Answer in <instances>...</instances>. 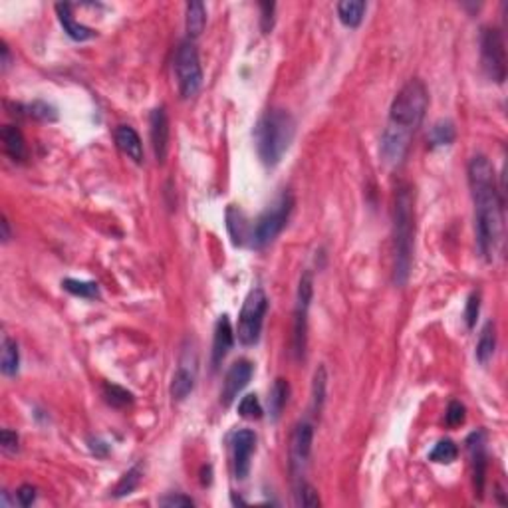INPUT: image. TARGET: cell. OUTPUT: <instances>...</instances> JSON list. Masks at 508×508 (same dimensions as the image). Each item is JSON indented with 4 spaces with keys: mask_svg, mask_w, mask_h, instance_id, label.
Here are the masks:
<instances>
[{
    "mask_svg": "<svg viewBox=\"0 0 508 508\" xmlns=\"http://www.w3.org/2000/svg\"><path fill=\"white\" fill-rule=\"evenodd\" d=\"M469 185L475 203L477 242L484 260L492 262L502 242V197L497 187L494 167L484 155H475L469 161Z\"/></svg>",
    "mask_w": 508,
    "mask_h": 508,
    "instance_id": "obj_1",
    "label": "cell"
},
{
    "mask_svg": "<svg viewBox=\"0 0 508 508\" xmlns=\"http://www.w3.org/2000/svg\"><path fill=\"white\" fill-rule=\"evenodd\" d=\"M429 108V93L421 80H409L395 95L389 108L388 125L381 133L379 153L388 165L395 167L405 159L411 139L417 128L423 123L425 111Z\"/></svg>",
    "mask_w": 508,
    "mask_h": 508,
    "instance_id": "obj_2",
    "label": "cell"
},
{
    "mask_svg": "<svg viewBox=\"0 0 508 508\" xmlns=\"http://www.w3.org/2000/svg\"><path fill=\"white\" fill-rule=\"evenodd\" d=\"M415 197L411 187L399 185L393 209V280L403 286L413 264V237H415Z\"/></svg>",
    "mask_w": 508,
    "mask_h": 508,
    "instance_id": "obj_3",
    "label": "cell"
},
{
    "mask_svg": "<svg viewBox=\"0 0 508 508\" xmlns=\"http://www.w3.org/2000/svg\"><path fill=\"white\" fill-rule=\"evenodd\" d=\"M296 135V121L286 110H270L260 118L254 130L260 161L266 167H276Z\"/></svg>",
    "mask_w": 508,
    "mask_h": 508,
    "instance_id": "obj_4",
    "label": "cell"
},
{
    "mask_svg": "<svg viewBox=\"0 0 508 508\" xmlns=\"http://www.w3.org/2000/svg\"><path fill=\"white\" fill-rule=\"evenodd\" d=\"M175 76L181 95L189 100L203 85V70L193 40H183L175 52Z\"/></svg>",
    "mask_w": 508,
    "mask_h": 508,
    "instance_id": "obj_5",
    "label": "cell"
},
{
    "mask_svg": "<svg viewBox=\"0 0 508 508\" xmlns=\"http://www.w3.org/2000/svg\"><path fill=\"white\" fill-rule=\"evenodd\" d=\"M268 310L266 292L262 288H252L242 304L239 316V340L244 346H252L259 342L262 323Z\"/></svg>",
    "mask_w": 508,
    "mask_h": 508,
    "instance_id": "obj_6",
    "label": "cell"
},
{
    "mask_svg": "<svg viewBox=\"0 0 508 508\" xmlns=\"http://www.w3.org/2000/svg\"><path fill=\"white\" fill-rule=\"evenodd\" d=\"M292 211H294V197L290 193H284L278 199L276 204L272 209H268L266 213L259 219L254 231H252V244L262 249L274 241L282 232V229L286 227Z\"/></svg>",
    "mask_w": 508,
    "mask_h": 508,
    "instance_id": "obj_7",
    "label": "cell"
},
{
    "mask_svg": "<svg viewBox=\"0 0 508 508\" xmlns=\"http://www.w3.org/2000/svg\"><path fill=\"white\" fill-rule=\"evenodd\" d=\"M314 296V280L312 272H304L298 284L294 308V328H292V351L296 360H304L306 343H308V310Z\"/></svg>",
    "mask_w": 508,
    "mask_h": 508,
    "instance_id": "obj_8",
    "label": "cell"
},
{
    "mask_svg": "<svg viewBox=\"0 0 508 508\" xmlns=\"http://www.w3.org/2000/svg\"><path fill=\"white\" fill-rule=\"evenodd\" d=\"M481 60L484 74L492 82L502 83L507 80V48L499 28H482Z\"/></svg>",
    "mask_w": 508,
    "mask_h": 508,
    "instance_id": "obj_9",
    "label": "cell"
},
{
    "mask_svg": "<svg viewBox=\"0 0 508 508\" xmlns=\"http://www.w3.org/2000/svg\"><path fill=\"white\" fill-rule=\"evenodd\" d=\"M312 441H314V425L310 421H300L294 427V433L290 439V469L296 479H302L306 465L312 453Z\"/></svg>",
    "mask_w": 508,
    "mask_h": 508,
    "instance_id": "obj_10",
    "label": "cell"
},
{
    "mask_svg": "<svg viewBox=\"0 0 508 508\" xmlns=\"http://www.w3.org/2000/svg\"><path fill=\"white\" fill-rule=\"evenodd\" d=\"M256 449V435L250 429H241L232 435V467L239 481H244L250 472V459Z\"/></svg>",
    "mask_w": 508,
    "mask_h": 508,
    "instance_id": "obj_11",
    "label": "cell"
},
{
    "mask_svg": "<svg viewBox=\"0 0 508 508\" xmlns=\"http://www.w3.org/2000/svg\"><path fill=\"white\" fill-rule=\"evenodd\" d=\"M252 373H254V368H252L250 361L239 360L232 363L231 370H229V373H227V378H224V385H222V393H221L222 405L229 407L234 399L239 398V393L249 385Z\"/></svg>",
    "mask_w": 508,
    "mask_h": 508,
    "instance_id": "obj_12",
    "label": "cell"
},
{
    "mask_svg": "<svg viewBox=\"0 0 508 508\" xmlns=\"http://www.w3.org/2000/svg\"><path fill=\"white\" fill-rule=\"evenodd\" d=\"M467 445H469V453H471L475 490H477L479 497H482V490H484V475H487V435H484V431H475V433H471V437L467 439Z\"/></svg>",
    "mask_w": 508,
    "mask_h": 508,
    "instance_id": "obj_13",
    "label": "cell"
},
{
    "mask_svg": "<svg viewBox=\"0 0 508 508\" xmlns=\"http://www.w3.org/2000/svg\"><path fill=\"white\" fill-rule=\"evenodd\" d=\"M149 133H151V145L157 163H165L167 153H169V118H167L165 108H155L149 118Z\"/></svg>",
    "mask_w": 508,
    "mask_h": 508,
    "instance_id": "obj_14",
    "label": "cell"
},
{
    "mask_svg": "<svg viewBox=\"0 0 508 508\" xmlns=\"http://www.w3.org/2000/svg\"><path fill=\"white\" fill-rule=\"evenodd\" d=\"M232 343H234V333H232V326L229 316L224 314L219 318V322L214 326V338H213V366L219 368L222 360L227 358V353L231 351Z\"/></svg>",
    "mask_w": 508,
    "mask_h": 508,
    "instance_id": "obj_15",
    "label": "cell"
},
{
    "mask_svg": "<svg viewBox=\"0 0 508 508\" xmlns=\"http://www.w3.org/2000/svg\"><path fill=\"white\" fill-rule=\"evenodd\" d=\"M56 12H58V20H60V24L64 28V32L72 38V40L83 42V40H92V38L95 36V32H93L92 28L83 26V24H80V22L74 19L72 4H70V2H58V4H56Z\"/></svg>",
    "mask_w": 508,
    "mask_h": 508,
    "instance_id": "obj_16",
    "label": "cell"
},
{
    "mask_svg": "<svg viewBox=\"0 0 508 508\" xmlns=\"http://www.w3.org/2000/svg\"><path fill=\"white\" fill-rule=\"evenodd\" d=\"M115 143L121 153L128 155L133 163H138V165L143 163V143H141L138 131L131 125H120L115 130Z\"/></svg>",
    "mask_w": 508,
    "mask_h": 508,
    "instance_id": "obj_17",
    "label": "cell"
},
{
    "mask_svg": "<svg viewBox=\"0 0 508 508\" xmlns=\"http://www.w3.org/2000/svg\"><path fill=\"white\" fill-rule=\"evenodd\" d=\"M2 145H4V153L14 163H22L26 159V141H24V135L16 125H4L2 128Z\"/></svg>",
    "mask_w": 508,
    "mask_h": 508,
    "instance_id": "obj_18",
    "label": "cell"
},
{
    "mask_svg": "<svg viewBox=\"0 0 508 508\" xmlns=\"http://www.w3.org/2000/svg\"><path fill=\"white\" fill-rule=\"evenodd\" d=\"M288 398H290V383L284 378H278L270 389V395H268V413H270L272 421L280 419L288 403Z\"/></svg>",
    "mask_w": 508,
    "mask_h": 508,
    "instance_id": "obj_19",
    "label": "cell"
},
{
    "mask_svg": "<svg viewBox=\"0 0 508 508\" xmlns=\"http://www.w3.org/2000/svg\"><path fill=\"white\" fill-rule=\"evenodd\" d=\"M366 12V2L363 0H343L338 4V16L342 20L343 26L358 28L363 20Z\"/></svg>",
    "mask_w": 508,
    "mask_h": 508,
    "instance_id": "obj_20",
    "label": "cell"
},
{
    "mask_svg": "<svg viewBox=\"0 0 508 508\" xmlns=\"http://www.w3.org/2000/svg\"><path fill=\"white\" fill-rule=\"evenodd\" d=\"M204 24H207V10H204V4L201 0H193L187 4V32H189V38L201 36V32L204 30Z\"/></svg>",
    "mask_w": 508,
    "mask_h": 508,
    "instance_id": "obj_21",
    "label": "cell"
},
{
    "mask_svg": "<svg viewBox=\"0 0 508 508\" xmlns=\"http://www.w3.org/2000/svg\"><path fill=\"white\" fill-rule=\"evenodd\" d=\"M195 388V371L181 366L177 373L173 375V381H171V395L177 401H183L191 395V391Z\"/></svg>",
    "mask_w": 508,
    "mask_h": 508,
    "instance_id": "obj_22",
    "label": "cell"
},
{
    "mask_svg": "<svg viewBox=\"0 0 508 508\" xmlns=\"http://www.w3.org/2000/svg\"><path fill=\"white\" fill-rule=\"evenodd\" d=\"M494 348H497V328L494 322H487L477 343V360L481 363H489L490 358L494 356Z\"/></svg>",
    "mask_w": 508,
    "mask_h": 508,
    "instance_id": "obj_23",
    "label": "cell"
},
{
    "mask_svg": "<svg viewBox=\"0 0 508 508\" xmlns=\"http://www.w3.org/2000/svg\"><path fill=\"white\" fill-rule=\"evenodd\" d=\"M19 366V343L14 342L10 336H4V340H2V373H4V375H16Z\"/></svg>",
    "mask_w": 508,
    "mask_h": 508,
    "instance_id": "obj_24",
    "label": "cell"
},
{
    "mask_svg": "<svg viewBox=\"0 0 508 508\" xmlns=\"http://www.w3.org/2000/svg\"><path fill=\"white\" fill-rule=\"evenodd\" d=\"M455 138H457V131H455L453 121L441 120L433 125L429 141H431V147H449Z\"/></svg>",
    "mask_w": 508,
    "mask_h": 508,
    "instance_id": "obj_25",
    "label": "cell"
},
{
    "mask_svg": "<svg viewBox=\"0 0 508 508\" xmlns=\"http://www.w3.org/2000/svg\"><path fill=\"white\" fill-rule=\"evenodd\" d=\"M326 388H328V375H326V368L320 366L316 370L314 381H312V409H314V413H320L323 403H326Z\"/></svg>",
    "mask_w": 508,
    "mask_h": 508,
    "instance_id": "obj_26",
    "label": "cell"
},
{
    "mask_svg": "<svg viewBox=\"0 0 508 508\" xmlns=\"http://www.w3.org/2000/svg\"><path fill=\"white\" fill-rule=\"evenodd\" d=\"M141 477H143V471H141V467H139V465L138 467H133V469H130V471L121 477L120 482H118V487L113 489V497L121 499V497H128V494H131V492H133V490L139 487Z\"/></svg>",
    "mask_w": 508,
    "mask_h": 508,
    "instance_id": "obj_27",
    "label": "cell"
},
{
    "mask_svg": "<svg viewBox=\"0 0 508 508\" xmlns=\"http://www.w3.org/2000/svg\"><path fill=\"white\" fill-rule=\"evenodd\" d=\"M64 290H68L70 294L80 296V298H98L100 288L95 282H83V280H74V278H66L62 282Z\"/></svg>",
    "mask_w": 508,
    "mask_h": 508,
    "instance_id": "obj_28",
    "label": "cell"
},
{
    "mask_svg": "<svg viewBox=\"0 0 508 508\" xmlns=\"http://www.w3.org/2000/svg\"><path fill=\"white\" fill-rule=\"evenodd\" d=\"M457 457H459V449H457V445H455L451 439L439 441V443L435 445L433 451L429 453V459H431V461L445 462V465L453 462Z\"/></svg>",
    "mask_w": 508,
    "mask_h": 508,
    "instance_id": "obj_29",
    "label": "cell"
},
{
    "mask_svg": "<svg viewBox=\"0 0 508 508\" xmlns=\"http://www.w3.org/2000/svg\"><path fill=\"white\" fill-rule=\"evenodd\" d=\"M296 504L306 508L320 507L318 492H316V489L312 487V484H308V482L304 481L298 482V487H296Z\"/></svg>",
    "mask_w": 508,
    "mask_h": 508,
    "instance_id": "obj_30",
    "label": "cell"
},
{
    "mask_svg": "<svg viewBox=\"0 0 508 508\" xmlns=\"http://www.w3.org/2000/svg\"><path fill=\"white\" fill-rule=\"evenodd\" d=\"M103 398L113 407H125L133 401V398H131V393L128 389L120 388V385H113V383H108V385L103 388Z\"/></svg>",
    "mask_w": 508,
    "mask_h": 508,
    "instance_id": "obj_31",
    "label": "cell"
},
{
    "mask_svg": "<svg viewBox=\"0 0 508 508\" xmlns=\"http://www.w3.org/2000/svg\"><path fill=\"white\" fill-rule=\"evenodd\" d=\"M239 415L244 419H260L262 417V405L256 395H244L239 403Z\"/></svg>",
    "mask_w": 508,
    "mask_h": 508,
    "instance_id": "obj_32",
    "label": "cell"
},
{
    "mask_svg": "<svg viewBox=\"0 0 508 508\" xmlns=\"http://www.w3.org/2000/svg\"><path fill=\"white\" fill-rule=\"evenodd\" d=\"M26 111L30 118H34V120H40V121H56V118H58V113H56L54 108L44 102L30 103V105L26 108Z\"/></svg>",
    "mask_w": 508,
    "mask_h": 508,
    "instance_id": "obj_33",
    "label": "cell"
},
{
    "mask_svg": "<svg viewBox=\"0 0 508 508\" xmlns=\"http://www.w3.org/2000/svg\"><path fill=\"white\" fill-rule=\"evenodd\" d=\"M479 312H481V296L477 294V292H472L469 296V300H467V310H465V320H467L469 328H475Z\"/></svg>",
    "mask_w": 508,
    "mask_h": 508,
    "instance_id": "obj_34",
    "label": "cell"
},
{
    "mask_svg": "<svg viewBox=\"0 0 508 508\" xmlns=\"http://www.w3.org/2000/svg\"><path fill=\"white\" fill-rule=\"evenodd\" d=\"M445 419H447V425L449 427H459L461 423H465V405L459 403V401H451L449 407H447Z\"/></svg>",
    "mask_w": 508,
    "mask_h": 508,
    "instance_id": "obj_35",
    "label": "cell"
},
{
    "mask_svg": "<svg viewBox=\"0 0 508 508\" xmlns=\"http://www.w3.org/2000/svg\"><path fill=\"white\" fill-rule=\"evenodd\" d=\"M159 504L165 508H187V507H193L195 502L193 499H189V497H185V494H169V497H165V499H161Z\"/></svg>",
    "mask_w": 508,
    "mask_h": 508,
    "instance_id": "obj_36",
    "label": "cell"
},
{
    "mask_svg": "<svg viewBox=\"0 0 508 508\" xmlns=\"http://www.w3.org/2000/svg\"><path fill=\"white\" fill-rule=\"evenodd\" d=\"M0 443H2V449H4V451L14 453V451H19V435L14 433V431H10V429H2Z\"/></svg>",
    "mask_w": 508,
    "mask_h": 508,
    "instance_id": "obj_37",
    "label": "cell"
},
{
    "mask_svg": "<svg viewBox=\"0 0 508 508\" xmlns=\"http://www.w3.org/2000/svg\"><path fill=\"white\" fill-rule=\"evenodd\" d=\"M16 494H19V500L22 507H30V504L36 500V489H34L32 484H22Z\"/></svg>",
    "mask_w": 508,
    "mask_h": 508,
    "instance_id": "obj_38",
    "label": "cell"
},
{
    "mask_svg": "<svg viewBox=\"0 0 508 508\" xmlns=\"http://www.w3.org/2000/svg\"><path fill=\"white\" fill-rule=\"evenodd\" d=\"M260 9L264 12V16H262V30H264V32H270V30H272V24H274V19H272L274 4H260Z\"/></svg>",
    "mask_w": 508,
    "mask_h": 508,
    "instance_id": "obj_39",
    "label": "cell"
},
{
    "mask_svg": "<svg viewBox=\"0 0 508 508\" xmlns=\"http://www.w3.org/2000/svg\"><path fill=\"white\" fill-rule=\"evenodd\" d=\"M0 54H2V58H0V64H2V72H6V70H9L10 62H12V56H10V48L6 46V42H0Z\"/></svg>",
    "mask_w": 508,
    "mask_h": 508,
    "instance_id": "obj_40",
    "label": "cell"
},
{
    "mask_svg": "<svg viewBox=\"0 0 508 508\" xmlns=\"http://www.w3.org/2000/svg\"><path fill=\"white\" fill-rule=\"evenodd\" d=\"M2 241L9 242L10 241V229H9V221H6V217H2Z\"/></svg>",
    "mask_w": 508,
    "mask_h": 508,
    "instance_id": "obj_41",
    "label": "cell"
}]
</instances>
